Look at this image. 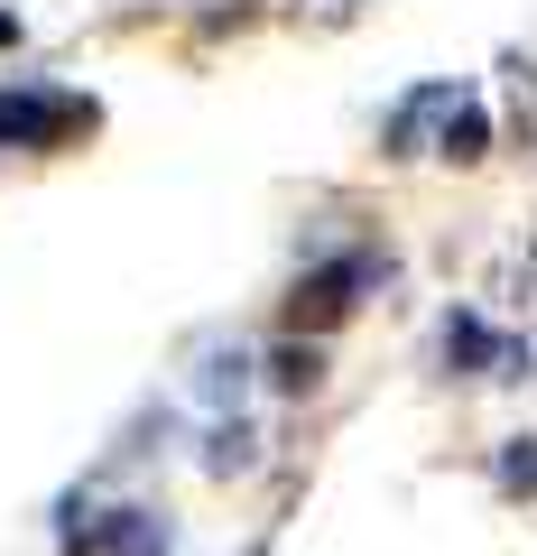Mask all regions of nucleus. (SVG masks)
Masks as SVG:
<instances>
[{"mask_svg":"<svg viewBox=\"0 0 537 556\" xmlns=\"http://www.w3.org/2000/svg\"><path fill=\"white\" fill-rule=\"evenodd\" d=\"M38 130H47V102H28V93L0 102V139H38Z\"/></svg>","mask_w":537,"mask_h":556,"instance_id":"nucleus-1","label":"nucleus"}]
</instances>
